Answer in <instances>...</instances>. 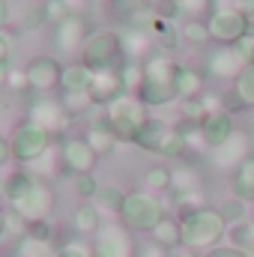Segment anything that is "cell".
Returning a JSON list of instances; mask_svg holds the SVG:
<instances>
[{"label": "cell", "mask_w": 254, "mask_h": 257, "mask_svg": "<svg viewBox=\"0 0 254 257\" xmlns=\"http://www.w3.org/2000/svg\"><path fill=\"white\" fill-rule=\"evenodd\" d=\"M197 132H200L203 147L215 150V147H221V144L236 132V128H233V114L224 111V108H218V111H206L203 120L197 123Z\"/></svg>", "instance_id": "13"}, {"label": "cell", "mask_w": 254, "mask_h": 257, "mask_svg": "<svg viewBox=\"0 0 254 257\" xmlns=\"http://www.w3.org/2000/svg\"><path fill=\"white\" fill-rule=\"evenodd\" d=\"M102 120L111 126V132L120 141L135 144L138 132L147 126V120H150V105H144L138 99V93H123L120 99H114L111 105L102 108Z\"/></svg>", "instance_id": "2"}, {"label": "cell", "mask_w": 254, "mask_h": 257, "mask_svg": "<svg viewBox=\"0 0 254 257\" xmlns=\"http://www.w3.org/2000/svg\"><path fill=\"white\" fill-rule=\"evenodd\" d=\"M230 245H236V248H242L245 254L254 257V221H239V224H233L230 227Z\"/></svg>", "instance_id": "35"}, {"label": "cell", "mask_w": 254, "mask_h": 257, "mask_svg": "<svg viewBox=\"0 0 254 257\" xmlns=\"http://www.w3.org/2000/svg\"><path fill=\"white\" fill-rule=\"evenodd\" d=\"M180 9L197 18L200 12H212V0H180Z\"/></svg>", "instance_id": "48"}, {"label": "cell", "mask_w": 254, "mask_h": 257, "mask_svg": "<svg viewBox=\"0 0 254 257\" xmlns=\"http://www.w3.org/2000/svg\"><path fill=\"white\" fill-rule=\"evenodd\" d=\"M203 200H206L203 189L180 192V194H177V209H180V218H183V215H189V212H194V209H200V206H206Z\"/></svg>", "instance_id": "38"}, {"label": "cell", "mask_w": 254, "mask_h": 257, "mask_svg": "<svg viewBox=\"0 0 254 257\" xmlns=\"http://www.w3.org/2000/svg\"><path fill=\"white\" fill-rule=\"evenodd\" d=\"M27 236L39 239V242H51V239H54V227L48 224V218H42V221H30V224H27Z\"/></svg>", "instance_id": "45"}, {"label": "cell", "mask_w": 254, "mask_h": 257, "mask_svg": "<svg viewBox=\"0 0 254 257\" xmlns=\"http://www.w3.org/2000/svg\"><path fill=\"white\" fill-rule=\"evenodd\" d=\"M156 3H162V0H144V6H156Z\"/></svg>", "instance_id": "59"}, {"label": "cell", "mask_w": 254, "mask_h": 257, "mask_svg": "<svg viewBox=\"0 0 254 257\" xmlns=\"http://www.w3.org/2000/svg\"><path fill=\"white\" fill-rule=\"evenodd\" d=\"M233 93L242 99V105H245V111L254 108V63H248L242 69V75L233 81Z\"/></svg>", "instance_id": "34"}, {"label": "cell", "mask_w": 254, "mask_h": 257, "mask_svg": "<svg viewBox=\"0 0 254 257\" xmlns=\"http://www.w3.org/2000/svg\"><path fill=\"white\" fill-rule=\"evenodd\" d=\"M6 90H12V93H27V90H30L27 72H24V69H9V81H6Z\"/></svg>", "instance_id": "47"}, {"label": "cell", "mask_w": 254, "mask_h": 257, "mask_svg": "<svg viewBox=\"0 0 254 257\" xmlns=\"http://www.w3.org/2000/svg\"><path fill=\"white\" fill-rule=\"evenodd\" d=\"M251 63L239 45H218L209 57V75L218 81H236L242 75V69Z\"/></svg>", "instance_id": "12"}, {"label": "cell", "mask_w": 254, "mask_h": 257, "mask_svg": "<svg viewBox=\"0 0 254 257\" xmlns=\"http://www.w3.org/2000/svg\"><path fill=\"white\" fill-rule=\"evenodd\" d=\"M9 21H12V0H0V30L3 33L9 30Z\"/></svg>", "instance_id": "50"}, {"label": "cell", "mask_w": 254, "mask_h": 257, "mask_svg": "<svg viewBox=\"0 0 254 257\" xmlns=\"http://www.w3.org/2000/svg\"><path fill=\"white\" fill-rule=\"evenodd\" d=\"M33 177H36V174H30V171H12V174H6V177H3V183H0V186H3V192H6V197H9V203H12V200H18L21 194L30 189Z\"/></svg>", "instance_id": "30"}, {"label": "cell", "mask_w": 254, "mask_h": 257, "mask_svg": "<svg viewBox=\"0 0 254 257\" xmlns=\"http://www.w3.org/2000/svg\"><path fill=\"white\" fill-rule=\"evenodd\" d=\"M206 93V78L203 72L191 69V66H180V75H177V99L180 102H194Z\"/></svg>", "instance_id": "18"}, {"label": "cell", "mask_w": 254, "mask_h": 257, "mask_svg": "<svg viewBox=\"0 0 254 257\" xmlns=\"http://www.w3.org/2000/svg\"><path fill=\"white\" fill-rule=\"evenodd\" d=\"M51 141H54V135H51L48 128L36 126L30 117H24L18 126L12 128V138H9L12 159L21 162V165H36V162L51 150Z\"/></svg>", "instance_id": "4"}, {"label": "cell", "mask_w": 254, "mask_h": 257, "mask_svg": "<svg viewBox=\"0 0 254 257\" xmlns=\"http://www.w3.org/2000/svg\"><path fill=\"white\" fill-rule=\"evenodd\" d=\"M144 72L147 78L153 81H165V84H177V75H180V63L174 57H165V54H156L150 60H144Z\"/></svg>", "instance_id": "22"}, {"label": "cell", "mask_w": 254, "mask_h": 257, "mask_svg": "<svg viewBox=\"0 0 254 257\" xmlns=\"http://www.w3.org/2000/svg\"><path fill=\"white\" fill-rule=\"evenodd\" d=\"M153 12H156V18H162V21H174L183 9H180V0H162V3H156V6H150Z\"/></svg>", "instance_id": "46"}, {"label": "cell", "mask_w": 254, "mask_h": 257, "mask_svg": "<svg viewBox=\"0 0 254 257\" xmlns=\"http://www.w3.org/2000/svg\"><path fill=\"white\" fill-rule=\"evenodd\" d=\"M54 257H93V245H84L81 239H66L54 251Z\"/></svg>", "instance_id": "42"}, {"label": "cell", "mask_w": 254, "mask_h": 257, "mask_svg": "<svg viewBox=\"0 0 254 257\" xmlns=\"http://www.w3.org/2000/svg\"><path fill=\"white\" fill-rule=\"evenodd\" d=\"M42 9H45V18H48V24H60L66 15H72V12L66 9L63 0H45V3H42Z\"/></svg>", "instance_id": "44"}, {"label": "cell", "mask_w": 254, "mask_h": 257, "mask_svg": "<svg viewBox=\"0 0 254 257\" xmlns=\"http://www.w3.org/2000/svg\"><path fill=\"white\" fill-rule=\"evenodd\" d=\"M120 45H123V60H141L144 63V60L153 57L156 39L147 30H132V27H126L120 33Z\"/></svg>", "instance_id": "17"}, {"label": "cell", "mask_w": 254, "mask_h": 257, "mask_svg": "<svg viewBox=\"0 0 254 257\" xmlns=\"http://www.w3.org/2000/svg\"><path fill=\"white\" fill-rule=\"evenodd\" d=\"M165 218V203L153 192H129L120 209V224L132 233H153V227Z\"/></svg>", "instance_id": "3"}, {"label": "cell", "mask_w": 254, "mask_h": 257, "mask_svg": "<svg viewBox=\"0 0 254 257\" xmlns=\"http://www.w3.org/2000/svg\"><path fill=\"white\" fill-rule=\"evenodd\" d=\"M9 159H12V147H9V141H6V138H0V168H3Z\"/></svg>", "instance_id": "53"}, {"label": "cell", "mask_w": 254, "mask_h": 257, "mask_svg": "<svg viewBox=\"0 0 254 257\" xmlns=\"http://www.w3.org/2000/svg\"><path fill=\"white\" fill-rule=\"evenodd\" d=\"M248 156H251V135H245V132H233L221 147L212 150V159L218 168H236Z\"/></svg>", "instance_id": "16"}, {"label": "cell", "mask_w": 254, "mask_h": 257, "mask_svg": "<svg viewBox=\"0 0 254 257\" xmlns=\"http://www.w3.org/2000/svg\"><path fill=\"white\" fill-rule=\"evenodd\" d=\"M39 24H48L42 3H39V6H27V9H24V18H21L18 30H33V27H39Z\"/></svg>", "instance_id": "43"}, {"label": "cell", "mask_w": 254, "mask_h": 257, "mask_svg": "<svg viewBox=\"0 0 254 257\" xmlns=\"http://www.w3.org/2000/svg\"><path fill=\"white\" fill-rule=\"evenodd\" d=\"M180 36H183V42L191 45V48H203V45L212 39V36H209V27H206L203 18H189V21H183Z\"/></svg>", "instance_id": "29"}, {"label": "cell", "mask_w": 254, "mask_h": 257, "mask_svg": "<svg viewBox=\"0 0 254 257\" xmlns=\"http://www.w3.org/2000/svg\"><path fill=\"white\" fill-rule=\"evenodd\" d=\"M15 257H51V251H48V242L21 236V239H15Z\"/></svg>", "instance_id": "37"}, {"label": "cell", "mask_w": 254, "mask_h": 257, "mask_svg": "<svg viewBox=\"0 0 254 257\" xmlns=\"http://www.w3.org/2000/svg\"><path fill=\"white\" fill-rule=\"evenodd\" d=\"M60 156H63L66 171H69L72 177L90 174V171L99 165V153L90 147L87 138H66L63 144H60Z\"/></svg>", "instance_id": "11"}, {"label": "cell", "mask_w": 254, "mask_h": 257, "mask_svg": "<svg viewBox=\"0 0 254 257\" xmlns=\"http://www.w3.org/2000/svg\"><path fill=\"white\" fill-rule=\"evenodd\" d=\"M90 78H93V69L84 63V60L66 63L63 66V78H60V90H63V93H87Z\"/></svg>", "instance_id": "20"}, {"label": "cell", "mask_w": 254, "mask_h": 257, "mask_svg": "<svg viewBox=\"0 0 254 257\" xmlns=\"http://www.w3.org/2000/svg\"><path fill=\"white\" fill-rule=\"evenodd\" d=\"M227 221H224V215H221V209H215V206H200V209H194L189 215H183L180 218V233H183V245L186 248H212V245H218L221 239H224V233H227Z\"/></svg>", "instance_id": "1"}, {"label": "cell", "mask_w": 254, "mask_h": 257, "mask_svg": "<svg viewBox=\"0 0 254 257\" xmlns=\"http://www.w3.org/2000/svg\"><path fill=\"white\" fill-rule=\"evenodd\" d=\"M117 72H120V78H123L126 93H138V87H141L144 78H147V72H144V63H141V60H123Z\"/></svg>", "instance_id": "33"}, {"label": "cell", "mask_w": 254, "mask_h": 257, "mask_svg": "<svg viewBox=\"0 0 254 257\" xmlns=\"http://www.w3.org/2000/svg\"><path fill=\"white\" fill-rule=\"evenodd\" d=\"M84 138L90 141V147H93L99 156H111V153L117 150V144H120V138L111 132V126H108L105 120L93 123V126L87 128V135H84Z\"/></svg>", "instance_id": "23"}, {"label": "cell", "mask_w": 254, "mask_h": 257, "mask_svg": "<svg viewBox=\"0 0 254 257\" xmlns=\"http://www.w3.org/2000/svg\"><path fill=\"white\" fill-rule=\"evenodd\" d=\"M6 203H9V197L3 192V186H0V212H6Z\"/></svg>", "instance_id": "57"}, {"label": "cell", "mask_w": 254, "mask_h": 257, "mask_svg": "<svg viewBox=\"0 0 254 257\" xmlns=\"http://www.w3.org/2000/svg\"><path fill=\"white\" fill-rule=\"evenodd\" d=\"M90 69H111V66L123 63V45H120V33L111 27H96L90 30L81 54H78Z\"/></svg>", "instance_id": "5"}, {"label": "cell", "mask_w": 254, "mask_h": 257, "mask_svg": "<svg viewBox=\"0 0 254 257\" xmlns=\"http://www.w3.org/2000/svg\"><path fill=\"white\" fill-rule=\"evenodd\" d=\"M206 27L218 45H236L248 36V15H242L236 6H215L206 18Z\"/></svg>", "instance_id": "7"}, {"label": "cell", "mask_w": 254, "mask_h": 257, "mask_svg": "<svg viewBox=\"0 0 254 257\" xmlns=\"http://www.w3.org/2000/svg\"><path fill=\"white\" fill-rule=\"evenodd\" d=\"M171 180H174V171H168L165 165H156V168H150L144 174V186H147V192H153V194L171 189Z\"/></svg>", "instance_id": "36"}, {"label": "cell", "mask_w": 254, "mask_h": 257, "mask_svg": "<svg viewBox=\"0 0 254 257\" xmlns=\"http://www.w3.org/2000/svg\"><path fill=\"white\" fill-rule=\"evenodd\" d=\"M165 132H168V123H162V120H147V126L138 132V138H135V144L141 147V150H147V153H156L159 150V144H162V138H165Z\"/></svg>", "instance_id": "28"}, {"label": "cell", "mask_w": 254, "mask_h": 257, "mask_svg": "<svg viewBox=\"0 0 254 257\" xmlns=\"http://www.w3.org/2000/svg\"><path fill=\"white\" fill-rule=\"evenodd\" d=\"M54 200H57V194H54L51 180L33 177L30 189L21 194L18 200H12V212H18L27 224H30V221H42V218H48V215L54 212Z\"/></svg>", "instance_id": "6"}, {"label": "cell", "mask_w": 254, "mask_h": 257, "mask_svg": "<svg viewBox=\"0 0 254 257\" xmlns=\"http://www.w3.org/2000/svg\"><path fill=\"white\" fill-rule=\"evenodd\" d=\"M87 36H90V24L84 15H66L60 24H54V48L66 57H78Z\"/></svg>", "instance_id": "9"}, {"label": "cell", "mask_w": 254, "mask_h": 257, "mask_svg": "<svg viewBox=\"0 0 254 257\" xmlns=\"http://www.w3.org/2000/svg\"><path fill=\"white\" fill-rule=\"evenodd\" d=\"M153 39H156V48H162V51H177L180 48V42H183V36H180V30L174 27V21H162V18H156L153 21Z\"/></svg>", "instance_id": "25"}, {"label": "cell", "mask_w": 254, "mask_h": 257, "mask_svg": "<svg viewBox=\"0 0 254 257\" xmlns=\"http://www.w3.org/2000/svg\"><path fill=\"white\" fill-rule=\"evenodd\" d=\"M156 153L165 156V159H180V156L189 153V141H186V135H183L177 126L174 128L168 126V132H165V138H162V144H159Z\"/></svg>", "instance_id": "27"}, {"label": "cell", "mask_w": 254, "mask_h": 257, "mask_svg": "<svg viewBox=\"0 0 254 257\" xmlns=\"http://www.w3.org/2000/svg\"><path fill=\"white\" fill-rule=\"evenodd\" d=\"M99 227H102V209L96 206V203H90V200H84L78 209H75V230L78 233H84V236H96L99 233Z\"/></svg>", "instance_id": "24"}, {"label": "cell", "mask_w": 254, "mask_h": 257, "mask_svg": "<svg viewBox=\"0 0 254 257\" xmlns=\"http://www.w3.org/2000/svg\"><path fill=\"white\" fill-rule=\"evenodd\" d=\"M138 99L144 105H171L177 102V84H165V81H153V78H144V84L138 87Z\"/></svg>", "instance_id": "19"}, {"label": "cell", "mask_w": 254, "mask_h": 257, "mask_svg": "<svg viewBox=\"0 0 254 257\" xmlns=\"http://www.w3.org/2000/svg\"><path fill=\"white\" fill-rule=\"evenodd\" d=\"M75 180V194L81 197V200H93L96 194H99V183H96V177H90V174H78V177H72Z\"/></svg>", "instance_id": "40"}, {"label": "cell", "mask_w": 254, "mask_h": 257, "mask_svg": "<svg viewBox=\"0 0 254 257\" xmlns=\"http://www.w3.org/2000/svg\"><path fill=\"white\" fill-rule=\"evenodd\" d=\"M66 9L72 12V15H84V6H87V0H63Z\"/></svg>", "instance_id": "54"}, {"label": "cell", "mask_w": 254, "mask_h": 257, "mask_svg": "<svg viewBox=\"0 0 254 257\" xmlns=\"http://www.w3.org/2000/svg\"><path fill=\"white\" fill-rule=\"evenodd\" d=\"M171 189H177V194L191 192V189H200L197 171H194V168H177V171H174V180H171Z\"/></svg>", "instance_id": "39"}, {"label": "cell", "mask_w": 254, "mask_h": 257, "mask_svg": "<svg viewBox=\"0 0 254 257\" xmlns=\"http://www.w3.org/2000/svg\"><path fill=\"white\" fill-rule=\"evenodd\" d=\"M153 239H156V245H162V248H180L183 245V233H180V221L177 218H162L156 227H153Z\"/></svg>", "instance_id": "26"}, {"label": "cell", "mask_w": 254, "mask_h": 257, "mask_svg": "<svg viewBox=\"0 0 254 257\" xmlns=\"http://www.w3.org/2000/svg\"><path fill=\"white\" fill-rule=\"evenodd\" d=\"M87 93L93 96V102H96L99 108H105V105H111L114 99H120V96L126 93V87H123L120 72L111 66V69H93V78H90Z\"/></svg>", "instance_id": "14"}, {"label": "cell", "mask_w": 254, "mask_h": 257, "mask_svg": "<svg viewBox=\"0 0 254 257\" xmlns=\"http://www.w3.org/2000/svg\"><path fill=\"white\" fill-rule=\"evenodd\" d=\"M230 189H233V197L239 200H254V156H248L245 162H239L233 168V180H230Z\"/></svg>", "instance_id": "21"}, {"label": "cell", "mask_w": 254, "mask_h": 257, "mask_svg": "<svg viewBox=\"0 0 254 257\" xmlns=\"http://www.w3.org/2000/svg\"><path fill=\"white\" fill-rule=\"evenodd\" d=\"M126 194L129 192H123L120 186H102L93 200H96L99 209H108V212H117V215H120V209H123V203H126Z\"/></svg>", "instance_id": "31"}, {"label": "cell", "mask_w": 254, "mask_h": 257, "mask_svg": "<svg viewBox=\"0 0 254 257\" xmlns=\"http://www.w3.org/2000/svg\"><path fill=\"white\" fill-rule=\"evenodd\" d=\"M168 257H200L194 248H186V245H180V248H171L168 251Z\"/></svg>", "instance_id": "55"}, {"label": "cell", "mask_w": 254, "mask_h": 257, "mask_svg": "<svg viewBox=\"0 0 254 257\" xmlns=\"http://www.w3.org/2000/svg\"><path fill=\"white\" fill-rule=\"evenodd\" d=\"M248 36L254 39V18H248Z\"/></svg>", "instance_id": "58"}, {"label": "cell", "mask_w": 254, "mask_h": 257, "mask_svg": "<svg viewBox=\"0 0 254 257\" xmlns=\"http://www.w3.org/2000/svg\"><path fill=\"white\" fill-rule=\"evenodd\" d=\"M233 6L242 12V15H248V18H254V0H233Z\"/></svg>", "instance_id": "52"}, {"label": "cell", "mask_w": 254, "mask_h": 257, "mask_svg": "<svg viewBox=\"0 0 254 257\" xmlns=\"http://www.w3.org/2000/svg\"><path fill=\"white\" fill-rule=\"evenodd\" d=\"M138 245L132 242V230L123 224H105L99 227L93 239V257H138Z\"/></svg>", "instance_id": "8"}, {"label": "cell", "mask_w": 254, "mask_h": 257, "mask_svg": "<svg viewBox=\"0 0 254 257\" xmlns=\"http://www.w3.org/2000/svg\"><path fill=\"white\" fill-rule=\"evenodd\" d=\"M27 117H30L36 126L48 128L51 135L63 132V128L72 123V117L66 114V108H63V102H60V99H39V102H33V105H30V111H27Z\"/></svg>", "instance_id": "15"}, {"label": "cell", "mask_w": 254, "mask_h": 257, "mask_svg": "<svg viewBox=\"0 0 254 257\" xmlns=\"http://www.w3.org/2000/svg\"><path fill=\"white\" fill-rule=\"evenodd\" d=\"M203 257H251V254H245V251L236 248V245H218V248H209Z\"/></svg>", "instance_id": "49"}, {"label": "cell", "mask_w": 254, "mask_h": 257, "mask_svg": "<svg viewBox=\"0 0 254 257\" xmlns=\"http://www.w3.org/2000/svg\"><path fill=\"white\" fill-rule=\"evenodd\" d=\"M9 57H12V42H9V36L0 30V66H9Z\"/></svg>", "instance_id": "51"}, {"label": "cell", "mask_w": 254, "mask_h": 257, "mask_svg": "<svg viewBox=\"0 0 254 257\" xmlns=\"http://www.w3.org/2000/svg\"><path fill=\"white\" fill-rule=\"evenodd\" d=\"M24 72H27L30 90H36V93H51V90H57V87H60V78H63L60 60H57V57H48V54L33 57L30 63L24 66Z\"/></svg>", "instance_id": "10"}, {"label": "cell", "mask_w": 254, "mask_h": 257, "mask_svg": "<svg viewBox=\"0 0 254 257\" xmlns=\"http://www.w3.org/2000/svg\"><path fill=\"white\" fill-rule=\"evenodd\" d=\"M60 102H63L66 114L75 120V117H81V114H90L93 108H96V102H93V96L90 93H63L60 96Z\"/></svg>", "instance_id": "32"}, {"label": "cell", "mask_w": 254, "mask_h": 257, "mask_svg": "<svg viewBox=\"0 0 254 257\" xmlns=\"http://www.w3.org/2000/svg\"><path fill=\"white\" fill-rule=\"evenodd\" d=\"M9 233V221H6V212H0V239Z\"/></svg>", "instance_id": "56"}, {"label": "cell", "mask_w": 254, "mask_h": 257, "mask_svg": "<svg viewBox=\"0 0 254 257\" xmlns=\"http://www.w3.org/2000/svg\"><path fill=\"white\" fill-rule=\"evenodd\" d=\"M218 209H221V215H224L227 224H239V221L245 218V212H248V203L239 200V197H233V200H227V203L218 206Z\"/></svg>", "instance_id": "41"}]
</instances>
